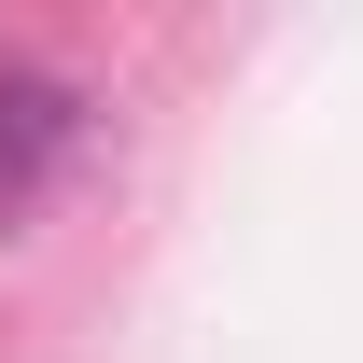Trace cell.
Segmentation results:
<instances>
[{"label":"cell","mask_w":363,"mask_h":363,"mask_svg":"<svg viewBox=\"0 0 363 363\" xmlns=\"http://www.w3.org/2000/svg\"><path fill=\"white\" fill-rule=\"evenodd\" d=\"M70 140H84V98L56 84V70H0V210H28Z\"/></svg>","instance_id":"cell-1"}]
</instances>
